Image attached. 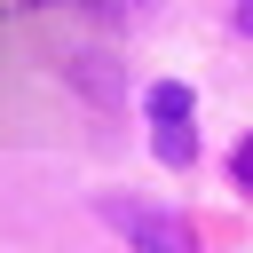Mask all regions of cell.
<instances>
[{
    "label": "cell",
    "mask_w": 253,
    "mask_h": 253,
    "mask_svg": "<svg viewBox=\"0 0 253 253\" xmlns=\"http://www.w3.org/2000/svg\"><path fill=\"white\" fill-rule=\"evenodd\" d=\"M119 237H126V253H198V229L174 213V206H142V198H103L95 206Z\"/></svg>",
    "instance_id": "cell-1"
},
{
    "label": "cell",
    "mask_w": 253,
    "mask_h": 253,
    "mask_svg": "<svg viewBox=\"0 0 253 253\" xmlns=\"http://www.w3.org/2000/svg\"><path fill=\"white\" fill-rule=\"evenodd\" d=\"M142 111H150V150H158L166 166H190V158H198V134H190L198 95H190L182 79H158V87L142 95Z\"/></svg>",
    "instance_id": "cell-2"
},
{
    "label": "cell",
    "mask_w": 253,
    "mask_h": 253,
    "mask_svg": "<svg viewBox=\"0 0 253 253\" xmlns=\"http://www.w3.org/2000/svg\"><path fill=\"white\" fill-rule=\"evenodd\" d=\"M79 8H103V16H119V24H142V16H158L166 0H79Z\"/></svg>",
    "instance_id": "cell-3"
},
{
    "label": "cell",
    "mask_w": 253,
    "mask_h": 253,
    "mask_svg": "<svg viewBox=\"0 0 253 253\" xmlns=\"http://www.w3.org/2000/svg\"><path fill=\"white\" fill-rule=\"evenodd\" d=\"M229 174H237V190H245V198H253V134H245V142H237V150H229Z\"/></svg>",
    "instance_id": "cell-4"
},
{
    "label": "cell",
    "mask_w": 253,
    "mask_h": 253,
    "mask_svg": "<svg viewBox=\"0 0 253 253\" xmlns=\"http://www.w3.org/2000/svg\"><path fill=\"white\" fill-rule=\"evenodd\" d=\"M237 32H245V40H253V0H237Z\"/></svg>",
    "instance_id": "cell-5"
}]
</instances>
